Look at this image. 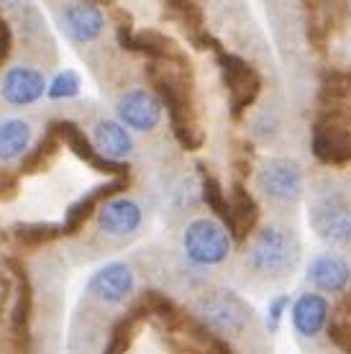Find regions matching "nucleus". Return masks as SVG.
I'll use <instances>...</instances> for the list:
<instances>
[{
    "label": "nucleus",
    "instance_id": "2eb2a0df",
    "mask_svg": "<svg viewBox=\"0 0 351 354\" xmlns=\"http://www.w3.org/2000/svg\"><path fill=\"white\" fill-rule=\"evenodd\" d=\"M226 201H229V216H231V223H229V236L231 241H238V244H244L252 234L256 231L259 226V203H256V198L249 190H246L244 183H234L226 195Z\"/></svg>",
    "mask_w": 351,
    "mask_h": 354
},
{
    "label": "nucleus",
    "instance_id": "20e7f679",
    "mask_svg": "<svg viewBox=\"0 0 351 354\" xmlns=\"http://www.w3.org/2000/svg\"><path fill=\"white\" fill-rule=\"evenodd\" d=\"M231 236L216 218H195L182 231V252L195 267L223 265L231 254Z\"/></svg>",
    "mask_w": 351,
    "mask_h": 354
},
{
    "label": "nucleus",
    "instance_id": "f3484780",
    "mask_svg": "<svg viewBox=\"0 0 351 354\" xmlns=\"http://www.w3.org/2000/svg\"><path fill=\"white\" fill-rule=\"evenodd\" d=\"M307 283L323 292H343L351 283L349 262L334 252H323L310 259L307 265Z\"/></svg>",
    "mask_w": 351,
    "mask_h": 354
},
{
    "label": "nucleus",
    "instance_id": "423d86ee",
    "mask_svg": "<svg viewBox=\"0 0 351 354\" xmlns=\"http://www.w3.org/2000/svg\"><path fill=\"white\" fill-rule=\"evenodd\" d=\"M318 236L334 247H351V203L343 195H323L307 213Z\"/></svg>",
    "mask_w": 351,
    "mask_h": 354
},
{
    "label": "nucleus",
    "instance_id": "b1692460",
    "mask_svg": "<svg viewBox=\"0 0 351 354\" xmlns=\"http://www.w3.org/2000/svg\"><path fill=\"white\" fill-rule=\"evenodd\" d=\"M318 103L351 108V72L346 70H323L321 72V93Z\"/></svg>",
    "mask_w": 351,
    "mask_h": 354
},
{
    "label": "nucleus",
    "instance_id": "6ab92c4d",
    "mask_svg": "<svg viewBox=\"0 0 351 354\" xmlns=\"http://www.w3.org/2000/svg\"><path fill=\"white\" fill-rule=\"evenodd\" d=\"M8 267L13 272V306H10V331L16 337H26L31 313H34V288L26 274V267L18 259H8Z\"/></svg>",
    "mask_w": 351,
    "mask_h": 354
},
{
    "label": "nucleus",
    "instance_id": "f257e3e1",
    "mask_svg": "<svg viewBox=\"0 0 351 354\" xmlns=\"http://www.w3.org/2000/svg\"><path fill=\"white\" fill-rule=\"evenodd\" d=\"M300 262V241L285 226H264L256 231L246 254V265L262 277L280 280L292 274Z\"/></svg>",
    "mask_w": 351,
    "mask_h": 354
},
{
    "label": "nucleus",
    "instance_id": "cd10ccee",
    "mask_svg": "<svg viewBox=\"0 0 351 354\" xmlns=\"http://www.w3.org/2000/svg\"><path fill=\"white\" fill-rule=\"evenodd\" d=\"M136 324H139V321L133 319L131 313H126L123 319H118V324H115L113 331H111V339H108L106 354H126V349L131 346Z\"/></svg>",
    "mask_w": 351,
    "mask_h": 354
},
{
    "label": "nucleus",
    "instance_id": "473e14b6",
    "mask_svg": "<svg viewBox=\"0 0 351 354\" xmlns=\"http://www.w3.org/2000/svg\"><path fill=\"white\" fill-rule=\"evenodd\" d=\"M336 316H346V319H351V292H343L341 303H339V308H336Z\"/></svg>",
    "mask_w": 351,
    "mask_h": 354
},
{
    "label": "nucleus",
    "instance_id": "39448f33",
    "mask_svg": "<svg viewBox=\"0 0 351 354\" xmlns=\"http://www.w3.org/2000/svg\"><path fill=\"white\" fill-rule=\"evenodd\" d=\"M220 67V77L223 85L229 90V103H231V118L241 121L244 113L254 106V100L262 93V77L259 72L246 62L244 57H238L234 52H218L216 54Z\"/></svg>",
    "mask_w": 351,
    "mask_h": 354
},
{
    "label": "nucleus",
    "instance_id": "2f4dec72",
    "mask_svg": "<svg viewBox=\"0 0 351 354\" xmlns=\"http://www.w3.org/2000/svg\"><path fill=\"white\" fill-rule=\"evenodd\" d=\"M18 193V177L0 172V201H10Z\"/></svg>",
    "mask_w": 351,
    "mask_h": 354
},
{
    "label": "nucleus",
    "instance_id": "c85d7f7f",
    "mask_svg": "<svg viewBox=\"0 0 351 354\" xmlns=\"http://www.w3.org/2000/svg\"><path fill=\"white\" fill-rule=\"evenodd\" d=\"M325 334H328V339L334 342L341 352L351 354V319H346V316H331L328 319V324H325Z\"/></svg>",
    "mask_w": 351,
    "mask_h": 354
},
{
    "label": "nucleus",
    "instance_id": "f03ea898",
    "mask_svg": "<svg viewBox=\"0 0 351 354\" xmlns=\"http://www.w3.org/2000/svg\"><path fill=\"white\" fill-rule=\"evenodd\" d=\"M313 157L323 165L346 167L351 165V108L321 103L313 131H310Z\"/></svg>",
    "mask_w": 351,
    "mask_h": 354
},
{
    "label": "nucleus",
    "instance_id": "bb28decb",
    "mask_svg": "<svg viewBox=\"0 0 351 354\" xmlns=\"http://www.w3.org/2000/svg\"><path fill=\"white\" fill-rule=\"evenodd\" d=\"M82 80L75 70H61L52 77V82H46V97L49 100H70V97L79 95Z\"/></svg>",
    "mask_w": 351,
    "mask_h": 354
},
{
    "label": "nucleus",
    "instance_id": "1a4fd4ad",
    "mask_svg": "<svg viewBox=\"0 0 351 354\" xmlns=\"http://www.w3.org/2000/svg\"><path fill=\"white\" fill-rule=\"evenodd\" d=\"M129 185H131V177H113L106 185H95L85 195H79L77 201L70 203V208L64 211V221L59 223L61 236H75L95 216V211L100 205L106 203V201H111V198H118L123 190H129Z\"/></svg>",
    "mask_w": 351,
    "mask_h": 354
},
{
    "label": "nucleus",
    "instance_id": "0eeeda50",
    "mask_svg": "<svg viewBox=\"0 0 351 354\" xmlns=\"http://www.w3.org/2000/svg\"><path fill=\"white\" fill-rule=\"evenodd\" d=\"M256 185L267 198H272L277 203H298L305 190V177L298 162L287 157H274L256 169Z\"/></svg>",
    "mask_w": 351,
    "mask_h": 354
},
{
    "label": "nucleus",
    "instance_id": "aec40b11",
    "mask_svg": "<svg viewBox=\"0 0 351 354\" xmlns=\"http://www.w3.org/2000/svg\"><path fill=\"white\" fill-rule=\"evenodd\" d=\"M93 147L97 149L100 157H106L111 162H123L126 157H131L133 151V136L129 129H123L113 118H100L93 126Z\"/></svg>",
    "mask_w": 351,
    "mask_h": 354
},
{
    "label": "nucleus",
    "instance_id": "393cba45",
    "mask_svg": "<svg viewBox=\"0 0 351 354\" xmlns=\"http://www.w3.org/2000/svg\"><path fill=\"white\" fill-rule=\"evenodd\" d=\"M13 239L21 244V247L36 249V247H44L49 241L59 239L61 236V226L52 221H26V223H13Z\"/></svg>",
    "mask_w": 351,
    "mask_h": 354
},
{
    "label": "nucleus",
    "instance_id": "9d476101",
    "mask_svg": "<svg viewBox=\"0 0 351 354\" xmlns=\"http://www.w3.org/2000/svg\"><path fill=\"white\" fill-rule=\"evenodd\" d=\"M57 16L72 44H93L106 31V13L97 3H67Z\"/></svg>",
    "mask_w": 351,
    "mask_h": 354
},
{
    "label": "nucleus",
    "instance_id": "4468645a",
    "mask_svg": "<svg viewBox=\"0 0 351 354\" xmlns=\"http://www.w3.org/2000/svg\"><path fill=\"white\" fill-rule=\"evenodd\" d=\"M95 223L97 229L108 234V236H115V239H126V236H133L136 231L141 229L144 223V211L141 205L126 195H118V198H111L95 211Z\"/></svg>",
    "mask_w": 351,
    "mask_h": 354
},
{
    "label": "nucleus",
    "instance_id": "a878e982",
    "mask_svg": "<svg viewBox=\"0 0 351 354\" xmlns=\"http://www.w3.org/2000/svg\"><path fill=\"white\" fill-rule=\"evenodd\" d=\"M164 16L177 21L184 28V34H198L205 28V13L198 3H182V0H169L164 3Z\"/></svg>",
    "mask_w": 351,
    "mask_h": 354
},
{
    "label": "nucleus",
    "instance_id": "dca6fc26",
    "mask_svg": "<svg viewBox=\"0 0 351 354\" xmlns=\"http://www.w3.org/2000/svg\"><path fill=\"white\" fill-rule=\"evenodd\" d=\"M343 3H305V36L316 52H325L334 31L343 21Z\"/></svg>",
    "mask_w": 351,
    "mask_h": 354
},
{
    "label": "nucleus",
    "instance_id": "5701e85b",
    "mask_svg": "<svg viewBox=\"0 0 351 354\" xmlns=\"http://www.w3.org/2000/svg\"><path fill=\"white\" fill-rule=\"evenodd\" d=\"M59 149H61V142L57 139V133L52 131V126H49L44 131V136L36 142L34 149L26 151V157L21 162V172L23 175H36L41 169L52 167V162L59 157Z\"/></svg>",
    "mask_w": 351,
    "mask_h": 354
},
{
    "label": "nucleus",
    "instance_id": "6e6552de",
    "mask_svg": "<svg viewBox=\"0 0 351 354\" xmlns=\"http://www.w3.org/2000/svg\"><path fill=\"white\" fill-rule=\"evenodd\" d=\"M52 131L57 133V139L61 144H67L72 149V154L82 160L85 165L95 169V172H103V175H113V177H131V167L126 165V162H111L106 157H100L97 149L93 147L90 142V136H85V131L79 129L75 121H52Z\"/></svg>",
    "mask_w": 351,
    "mask_h": 354
},
{
    "label": "nucleus",
    "instance_id": "c756f323",
    "mask_svg": "<svg viewBox=\"0 0 351 354\" xmlns=\"http://www.w3.org/2000/svg\"><path fill=\"white\" fill-rule=\"evenodd\" d=\"M231 165L236 169L238 183H244V177L252 175V167H254V144L241 139L234 147V154H231Z\"/></svg>",
    "mask_w": 351,
    "mask_h": 354
},
{
    "label": "nucleus",
    "instance_id": "ddd939ff",
    "mask_svg": "<svg viewBox=\"0 0 351 354\" xmlns=\"http://www.w3.org/2000/svg\"><path fill=\"white\" fill-rule=\"evenodd\" d=\"M133 288H136V274L126 262H108L88 280V292L106 306H118L126 298H131Z\"/></svg>",
    "mask_w": 351,
    "mask_h": 354
},
{
    "label": "nucleus",
    "instance_id": "7ed1b4c3",
    "mask_svg": "<svg viewBox=\"0 0 351 354\" xmlns=\"http://www.w3.org/2000/svg\"><path fill=\"white\" fill-rule=\"evenodd\" d=\"M198 321L216 334H244L252 324V306L234 290H211L195 303Z\"/></svg>",
    "mask_w": 351,
    "mask_h": 354
},
{
    "label": "nucleus",
    "instance_id": "7c9ffc66",
    "mask_svg": "<svg viewBox=\"0 0 351 354\" xmlns=\"http://www.w3.org/2000/svg\"><path fill=\"white\" fill-rule=\"evenodd\" d=\"M290 310V295H274L269 306H267V316H264V324H267V331L269 334H277L282 326V319L285 313Z\"/></svg>",
    "mask_w": 351,
    "mask_h": 354
},
{
    "label": "nucleus",
    "instance_id": "9b49d317",
    "mask_svg": "<svg viewBox=\"0 0 351 354\" xmlns=\"http://www.w3.org/2000/svg\"><path fill=\"white\" fill-rule=\"evenodd\" d=\"M118 124L129 131H154L162 121V103L151 90L133 88L118 97Z\"/></svg>",
    "mask_w": 351,
    "mask_h": 354
},
{
    "label": "nucleus",
    "instance_id": "a211bd4d",
    "mask_svg": "<svg viewBox=\"0 0 351 354\" xmlns=\"http://www.w3.org/2000/svg\"><path fill=\"white\" fill-rule=\"evenodd\" d=\"M292 328L300 337L313 339L325 328L331 319V306L321 292H303L298 301L292 303Z\"/></svg>",
    "mask_w": 351,
    "mask_h": 354
},
{
    "label": "nucleus",
    "instance_id": "4be33fe9",
    "mask_svg": "<svg viewBox=\"0 0 351 354\" xmlns=\"http://www.w3.org/2000/svg\"><path fill=\"white\" fill-rule=\"evenodd\" d=\"M198 175H200V198L202 203L208 205V211H213L216 221L229 231L231 216H229V201H226V190L220 185V180L216 175H211L205 165H198Z\"/></svg>",
    "mask_w": 351,
    "mask_h": 354
},
{
    "label": "nucleus",
    "instance_id": "412c9836",
    "mask_svg": "<svg viewBox=\"0 0 351 354\" xmlns=\"http://www.w3.org/2000/svg\"><path fill=\"white\" fill-rule=\"evenodd\" d=\"M31 124L23 118L0 121V162H13L23 157L31 147Z\"/></svg>",
    "mask_w": 351,
    "mask_h": 354
},
{
    "label": "nucleus",
    "instance_id": "f8f14e48",
    "mask_svg": "<svg viewBox=\"0 0 351 354\" xmlns=\"http://www.w3.org/2000/svg\"><path fill=\"white\" fill-rule=\"evenodd\" d=\"M0 95L13 108H26L39 103L46 95V77L41 70L28 67V64H16L8 67L0 82Z\"/></svg>",
    "mask_w": 351,
    "mask_h": 354
}]
</instances>
